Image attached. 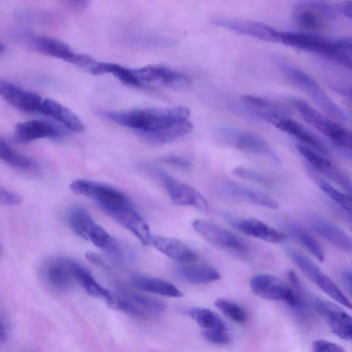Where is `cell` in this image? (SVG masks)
Instances as JSON below:
<instances>
[{
	"instance_id": "obj_15",
	"label": "cell",
	"mask_w": 352,
	"mask_h": 352,
	"mask_svg": "<svg viewBox=\"0 0 352 352\" xmlns=\"http://www.w3.org/2000/svg\"><path fill=\"white\" fill-rule=\"evenodd\" d=\"M223 141L243 152L265 157L280 162V157L270 145L260 137L243 131L222 129L219 132Z\"/></svg>"
},
{
	"instance_id": "obj_32",
	"label": "cell",
	"mask_w": 352,
	"mask_h": 352,
	"mask_svg": "<svg viewBox=\"0 0 352 352\" xmlns=\"http://www.w3.org/2000/svg\"><path fill=\"white\" fill-rule=\"evenodd\" d=\"M88 67L90 72L95 75L110 74L126 85L138 87L142 85L134 76L132 69L118 64L94 61Z\"/></svg>"
},
{
	"instance_id": "obj_17",
	"label": "cell",
	"mask_w": 352,
	"mask_h": 352,
	"mask_svg": "<svg viewBox=\"0 0 352 352\" xmlns=\"http://www.w3.org/2000/svg\"><path fill=\"white\" fill-rule=\"evenodd\" d=\"M140 82L155 83L173 89L187 87L190 82L185 74L164 65H148L132 69Z\"/></svg>"
},
{
	"instance_id": "obj_12",
	"label": "cell",
	"mask_w": 352,
	"mask_h": 352,
	"mask_svg": "<svg viewBox=\"0 0 352 352\" xmlns=\"http://www.w3.org/2000/svg\"><path fill=\"white\" fill-rule=\"evenodd\" d=\"M260 116L279 130L300 140L301 144L324 155H327L326 147L318 138L278 109L268 110L261 113Z\"/></svg>"
},
{
	"instance_id": "obj_11",
	"label": "cell",
	"mask_w": 352,
	"mask_h": 352,
	"mask_svg": "<svg viewBox=\"0 0 352 352\" xmlns=\"http://www.w3.org/2000/svg\"><path fill=\"white\" fill-rule=\"evenodd\" d=\"M76 261L66 257L56 256L47 260L41 268L44 283L51 289L64 292L69 290L75 281Z\"/></svg>"
},
{
	"instance_id": "obj_27",
	"label": "cell",
	"mask_w": 352,
	"mask_h": 352,
	"mask_svg": "<svg viewBox=\"0 0 352 352\" xmlns=\"http://www.w3.org/2000/svg\"><path fill=\"white\" fill-rule=\"evenodd\" d=\"M75 274L77 281L89 295L102 300L111 308L117 309L119 296L99 284L91 274L77 262L75 265Z\"/></svg>"
},
{
	"instance_id": "obj_8",
	"label": "cell",
	"mask_w": 352,
	"mask_h": 352,
	"mask_svg": "<svg viewBox=\"0 0 352 352\" xmlns=\"http://www.w3.org/2000/svg\"><path fill=\"white\" fill-rule=\"evenodd\" d=\"M336 8L322 0H305L294 9L293 17L296 25L310 32L327 28L337 18Z\"/></svg>"
},
{
	"instance_id": "obj_21",
	"label": "cell",
	"mask_w": 352,
	"mask_h": 352,
	"mask_svg": "<svg viewBox=\"0 0 352 352\" xmlns=\"http://www.w3.org/2000/svg\"><path fill=\"white\" fill-rule=\"evenodd\" d=\"M0 96L12 107L25 112H38L43 98L0 78Z\"/></svg>"
},
{
	"instance_id": "obj_5",
	"label": "cell",
	"mask_w": 352,
	"mask_h": 352,
	"mask_svg": "<svg viewBox=\"0 0 352 352\" xmlns=\"http://www.w3.org/2000/svg\"><path fill=\"white\" fill-rule=\"evenodd\" d=\"M70 188L74 193L94 200L110 217L133 206L124 193L107 184L77 179L71 183Z\"/></svg>"
},
{
	"instance_id": "obj_35",
	"label": "cell",
	"mask_w": 352,
	"mask_h": 352,
	"mask_svg": "<svg viewBox=\"0 0 352 352\" xmlns=\"http://www.w3.org/2000/svg\"><path fill=\"white\" fill-rule=\"evenodd\" d=\"M0 160L16 168L27 170L34 166L30 157L13 149L4 138L0 135Z\"/></svg>"
},
{
	"instance_id": "obj_26",
	"label": "cell",
	"mask_w": 352,
	"mask_h": 352,
	"mask_svg": "<svg viewBox=\"0 0 352 352\" xmlns=\"http://www.w3.org/2000/svg\"><path fill=\"white\" fill-rule=\"evenodd\" d=\"M111 217L130 231L144 245L150 244L152 234L149 226L133 206L113 214Z\"/></svg>"
},
{
	"instance_id": "obj_20",
	"label": "cell",
	"mask_w": 352,
	"mask_h": 352,
	"mask_svg": "<svg viewBox=\"0 0 352 352\" xmlns=\"http://www.w3.org/2000/svg\"><path fill=\"white\" fill-rule=\"evenodd\" d=\"M315 307L334 334L343 340H351L352 320L349 314L337 305L322 298L315 300Z\"/></svg>"
},
{
	"instance_id": "obj_30",
	"label": "cell",
	"mask_w": 352,
	"mask_h": 352,
	"mask_svg": "<svg viewBox=\"0 0 352 352\" xmlns=\"http://www.w3.org/2000/svg\"><path fill=\"white\" fill-rule=\"evenodd\" d=\"M195 263L183 264L178 268L177 273L182 279L193 284L203 285L221 278V274L213 267Z\"/></svg>"
},
{
	"instance_id": "obj_19",
	"label": "cell",
	"mask_w": 352,
	"mask_h": 352,
	"mask_svg": "<svg viewBox=\"0 0 352 352\" xmlns=\"http://www.w3.org/2000/svg\"><path fill=\"white\" fill-rule=\"evenodd\" d=\"M296 148L314 170L322 174L346 191L351 192V183L350 178L324 155L301 143L296 144Z\"/></svg>"
},
{
	"instance_id": "obj_25",
	"label": "cell",
	"mask_w": 352,
	"mask_h": 352,
	"mask_svg": "<svg viewBox=\"0 0 352 352\" xmlns=\"http://www.w3.org/2000/svg\"><path fill=\"white\" fill-rule=\"evenodd\" d=\"M37 113L54 118L70 131L80 133L85 130V126L78 116L51 98H43Z\"/></svg>"
},
{
	"instance_id": "obj_40",
	"label": "cell",
	"mask_w": 352,
	"mask_h": 352,
	"mask_svg": "<svg viewBox=\"0 0 352 352\" xmlns=\"http://www.w3.org/2000/svg\"><path fill=\"white\" fill-rule=\"evenodd\" d=\"M232 173L236 177L262 185L270 186L272 183L267 176L250 168L237 166L232 170Z\"/></svg>"
},
{
	"instance_id": "obj_14",
	"label": "cell",
	"mask_w": 352,
	"mask_h": 352,
	"mask_svg": "<svg viewBox=\"0 0 352 352\" xmlns=\"http://www.w3.org/2000/svg\"><path fill=\"white\" fill-rule=\"evenodd\" d=\"M192 227L204 239L217 247L239 253L245 252L248 250L243 239L216 223L196 219L192 222Z\"/></svg>"
},
{
	"instance_id": "obj_2",
	"label": "cell",
	"mask_w": 352,
	"mask_h": 352,
	"mask_svg": "<svg viewBox=\"0 0 352 352\" xmlns=\"http://www.w3.org/2000/svg\"><path fill=\"white\" fill-rule=\"evenodd\" d=\"M278 43L317 54L344 67L351 68L352 42L350 37L331 40L312 33L280 31Z\"/></svg>"
},
{
	"instance_id": "obj_41",
	"label": "cell",
	"mask_w": 352,
	"mask_h": 352,
	"mask_svg": "<svg viewBox=\"0 0 352 352\" xmlns=\"http://www.w3.org/2000/svg\"><path fill=\"white\" fill-rule=\"evenodd\" d=\"M201 333L206 340L212 344L227 345L232 341V338L228 333V330H203Z\"/></svg>"
},
{
	"instance_id": "obj_13",
	"label": "cell",
	"mask_w": 352,
	"mask_h": 352,
	"mask_svg": "<svg viewBox=\"0 0 352 352\" xmlns=\"http://www.w3.org/2000/svg\"><path fill=\"white\" fill-rule=\"evenodd\" d=\"M28 40L38 52L76 65L88 67L94 61L89 55L76 53L68 45L53 37L30 35Z\"/></svg>"
},
{
	"instance_id": "obj_46",
	"label": "cell",
	"mask_w": 352,
	"mask_h": 352,
	"mask_svg": "<svg viewBox=\"0 0 352 352\" xmlns=\"http://www.w3.org/2000/svg\"><path fill=\"white\" fill-rule=\"evenodd\" d=\"M351 270L350 269L344 270L341 274L343 283L349 294L351 293Z\"/></svg>"
},
{
	"instance_id": "obj_50",
	"label": "cell",
	"mask_w": 352,
	"mask_h": 352,
	"mask_svg": "<svg viewBox=\"0 0 352 352\" xmlns=\"http://www.w3.org/2000/svg\"><path fill=\"white\" fill-rule=\"evenodd\" d=\"M4 51H5V46L1 42H0V54H1Z\"/></svg>"
},
{
	"instance_id": "obj_37",
	"label": "cell",
	"mask_w": 352,
	"mask_h": 352,
	"mask_svg": "<svg viewBox=\"0 0 352 352\" xmlns=\"http://www.w3.org/2000/svg\"><path fill=\"white\" fill-rule=\"evenodd\" d=\"M214 305L226 316L236 323L243 324L248 320V315L245 309L232 301L219 298L214 302Z\"/></svg>"
},
{
	"instance_id": "obj_42",
	"label": "cell",
	"mask_w": 352,
	"mask_h": 352,
	"mask_svg": "<svg viewBox=\"0 0 352 352\" xmlns=\"http://www.w3.org/2000/svg\"><path fill=\"white\" fill-rule=\"evenodd\" d=\"M312 350L316 352H344V349L340 345L324 340H317L313 342Z\"/></svg>"
},
{
	"instance_id": "obj_31",
	"label": "cell",
	"mask_w": 352,
	"mask_h": 352,
	"mask_svg": "<svg viewBox=\"0 0 352 352\" xmlns=\"http://www.w3.org/2000/svg\"><path fill=\"white\" fill-rule=\"evenodd\" d=\"M133 282L139 289L155 294L174 298L183 296L175 285L159 278L139 275L134 276Z\"/></svg>"
},
{
	"instance_id": "obj_34",
	"label": "cell",
	"mask_w": 352,
	"mask_h": 352,
	"mask_svg": "<svg viewBox=\"0 0 352 352\" xmlns=\"http://www.w3.org/2000/svg\"><path fill=\"white\" fill-rule=\"evenodd\" d=\"M287 228L299 243L316 258L322 262L324 260V252L322 247L307 230L292 223L287 224Z\"/></svg>"
},
{
	"instance_id": "obj_28",
	"label": "cell",
	"mask_w": 352,
	"mask_h": 352,
	"mask_svg": "<svg viewBox=\"0 0 352 352\" xmlns=\"http://www.w3.org/2000/svg\"><path fill=\"white\" fill-rule=\"evenodd\" d=\"M192 129V122L187 119L157 130L138 133L150 144L163 145L190 133Z\"/></svg>"
},
{
	"instance_id": "obj_29",
	"label": "cell",
	"mask_w": 352,
	"mask_h": 352,
	"mask_svg": "<svg viewBox=\"0 0 352 352\" xmlns=\"http://www.w3.org/2000/svg\"><path fill=\"white\" fill-rule=\"evenodd\" d=\"M311 226L322 238L333 246L345 252H351L352 241L350 236L337 226L320 219H314Z\"/></svg>"
},
{
	"instance_id": "obj_38",
	"label": "cell",
	"mask_w": 352,
	"mask_h": 352,
	"mask_svg": "<svg viewBox=\"0 0 352 352\" xmlns=\"http://www.w3.org/2000/svg\"><path fill=\"white\" fill-rule=\"evenodd\" d=\"M316 183L320 188L341 208L346 211L351 210V199L349 196L320 177L316 178Z\"/></svg>"
},
{
	"instance_id": "obj_36",
	"label": "cell",
	"mask_w": 352,
	"mask_h": 352,
	"mask_svg": "<svg viewBox=\"0 0 352 352\" xmlns=\"http://www.w3.org/2000/svg\"><path fill=\"white\" fill-rule=\"evenodd\" d=\"M124 297L143 312L147 317L150 314H158L165 311L166 305L158 299L133 292L124 291Z\"/></svg>"
},
{
	"instance_id": "obj_1",
	"label": "cell",
	"mask_w": 352,
	"mask_h": 352,
	"mask_svg": "<svg viewBox=\"0 0 352 352\" xmlns=\"http://www.w3.org/2000/svg\"><path fill=\"white\" fill-rule=\"evenodd\" d=\"M108 120L125 127L147 132L187 120L190 110L184 107L147 108L126 111H103Z\"/></svg>"
},
{
	"instance_id": "obj_9",
	"label": "cell",
	"mask_w": 352,
	"mask_h": 352,
	"mask_svg": "<svg viewBox=\"0 0 352 352\" xmlns=\"http://www.w3.org/2000/svg\"><path fill=\"white\" fill-rule=\"evenodd\" d=\"M251 290L263 298L283 301L296 311L303 313L306 307L300 302L289 284L271 274H260L250 280Z\"/></svg>"
},
{
	"instance_id": "obj_4",
	"label": "cell",
	"mask_w": 352,
	"mask_h": 352,
	"mask_svg": "<svg viewBox=\"0 0 352 352\" xmlns=\"http://www.w3.org/2000/svg\"><path fill=\"white\" fill-rule=\"evenodd\" d=\"M140 168L166 188L171 200L175 204L193 206L203 212L208 210L206 199L192 186L173 178L164 170L152 164L142 163Z\"/></svg>"
},
{
	"instance_id": "obj_6",
	"label": "cell",
	"mask_w": 352,
	"mask_h": 352,
	"mask_svg": "<svg viewBox=\"0 0 352 352\" xmlns=\"http://www.w3.org/2000/svg\"><path fill=\"white\" fill-rule=\"evenodd\" d=\"M294 108L303 119L340 148L351 149V132L327 115H324L305 100L294 99Z\"/></svg>"
},
{
	"instance_id": "obj_45",
	"label": "cell",
	"mask_w": 352,
	"mask_h": 352,
	"mask_svg": "<svg viewBox=\"0 0 352 352\" xmlns=\"http://www.w3.org/2000/svg\"><path fill=\"white\" fill-rule=\"evenodd\" d=\"M338 12L342 14L343 16L351 19V1H344L340 2L336 6Z\"/></svg>"
},
{
	"instance_id": "obj_33",
	"label": "cell",
	"mask_w": 352,
	"mask_h": 352,
	"mask_svg": "<svg viewBox=\"0 0 352 352\" xmlns=\"http://www.w3.org/2000/svg\"><path fill=\"white\" fill-rule=\"evenodd\" d=\"M185 314L190 317L203 330H228L226 323L214 311L202 307H192L185 310Z\"/></svg>"
},
{
	"instance_id": "obj_39",
	"label": "cell",
	"mask_w": 352,
	"mask_h": 352,
	"mask_svg": "<svg viewBox=\"0 0 352 352\" xmlns=\"http://www.w3.org/2000/svg\"><path fill=\"white\" fill-rule=\"evenodd\" d=\"M240 99L245 105L254 109L259 115L268 110L278 109L272 102L256 96L243 95L241 96Z\"/></svg>"
},
{
	"instance_id": "obj_22",
	"label": "cell",
	"mask_w": 352,
	"mask_h": 352,
	"mask_svg": "<svg viewBox=\"0 0 352 352\" xmlns=\"http://www.w3.org/2000/svg\"><path fill=\"white\" fill-rule=\"evenodd\" d=\"M226 219L235 229L246 235L274 243H281L286 239L285 234L259 219L230 216H226Z\"/></svg>"
},
{
	"instance_id": "obj_49",
	"label": "cell",
	"mask_w": 352,
	"mask_h": 352,
	"mask_svg": "<svg viewBox=\"0 0 352 352\" xmlns=\"http://www.w3.org/2000/svg\"><path fill=\"white\" fill-rule=\"evenodd\" d=\"M89 0H68V1L78 9H84L88 4Z\"/></svg>"
},
{
	"instance_id": "obj_43",
	"label": "cell",
	"mask_w": 352,
	"mask_h": 352,
	"mask_svg": "<svg viewBox=\"0 0 352 352\" xmlns=\"http://www.w3.org/2000/svg\"><path fill=\"white\" fill-rule=\"evenodd\" d=\"M21 201L19 194L0 186V205L16 206Z\"/></svg>"
},
{
	"instance_id": "obj_10",
	"label": "cell",
	"mask_w": 352,
	"mask_h": 352,
	"mask_svg": "<svg viewBox=\"0 0 352 352\" xmlns=\"http://www.w3.org/2000/svg\"><path fill=\"white\" fill-rule=\"evenodd\" d=\"M286 251L293 262L311 281L338 302L349 309L351 308L348 298L311 259L292 247H288Z\"/></svg>"
},
{
	"instance_id": "obj_3",
	"label": "cell",
	"mask_w": 352,
	"mask_h": 352,
	"mask_svg": "<svg viewBox=\"0 0 352 352\" xmlns=\"http://www.w3.org/2000/svg\"><path fill=\"white\" fill-rule=\"evenodd\" d=\"M278 67L285 78L309 96L327 116L338 122L346 120L344 111L309 74L285 62L279 61Z\"/></svg>"
},
{
	"instance_id": "obj_47",
	"label": "cell",
	"mask_w": 352,
	"mask_h": 352,
	"mask_svg": "<svg viewBox=\"0 0 352 352\" xmlns=\"http://www.w3.org/2000/svg\"><path fill=\"white\" fill-rule=\"evenodd\" d=\"M85 256L87 258V259L96 264V265H104V262L102 261V259L96 254H95L94 252H87L85 254Z\"/></svg>"
},
{
	"instance_id": "obj_44",
	"label": "cell",
	"mask_w": 352,
	"mask_h": 352,
	"mask_svg": "<svg viewBox=\"0 0 352 352\" xmlns=\"http://www.w3.org/2000/svg\"><path fill=\"white\" fill-rule=\"evenodd\" d=\"M161 160L164 163L181 169H188L191 166V164L188 160L176 155L164 156Z\"/></svg>"
},
{
	"instance_id": "obj_16",
	"label": "cell",
	"mask_w": 352,
	"mask_h": 352,
	"mask_svg": "<svg viewBox=\"0 0 352 352\" xmlns=\"http://www.w3.org/2000/svg\"><path fill=\"white\" fill-rule=\"evenodd\" d=\"M69 133L70 131L62 124L42 120L21 122L14 128L15 140L22 144L41 138H60Z\"/></svg>"
},
{
	"instance_id": "obj_24",
	"label": "cell",
	"mask_w": 352,
	"mask_h": 352,
	"mask_svg": "<svg viewBox=\"0 0 352 352\" xmlns=\"http://www.w3.org/2000/svg\"><path fill=\"white\" fill-rule=\"evenodd\" d=\"M223 196L236 199L250 204L261 206L271 209H276L278 207V203L270 195L256 190L241 186L240 184L226 182L220 188Z\"/></svg>"
},
{
	"instance_id": "obj_18",
	"label": "cell",
	"mask_w": 352,
	"mask_h": 352,
	"mask_svg": "<svg viewBox=\"0 0 352 352\" xmlns=\"http://www.w3.org/2000/svg\"><path fill=\"white\" fill-rule=\"evenodd\" d=\"M214 24L239 34L266 42L278 43L280 31L261 22L220 18L215 19Z\"/></svg>"
},
{
	"instance_id": "obj_23",
	"label": "cell",
	"mask_w": 352,
	"mask_h": 352,
	"mask_svg": "<svg viewBox=\"0 0 352 352\" xmlns=\"http://www.w3.org/2000/svg\"><path fill=\"white\" fill-rule=\"evenodd\" d=\"M150 244L162 254L182 264L195 263L198 259L194 250L176 239L152 234Z\"/></svg>"
},
{
	"instance_id": "obj_48",
	"label": "cell",
	"mask_w": 352,
	"mask_h": 352,
	"mask_svg": "<svg viewBox=\"0 0 352 352\" xmlns=\"http://www.w3.org/2000/svg\"><path fill=\"white\" fill-rule=\"evenodd\" d=\"M8 338V330L3 320L0 318V342H4Z\"/></svg>"
},
{
	"instance_id": "obj_7",
	"label": "cell",
	"mask_w": 352,
	"mask_h": 352,
	"mask_svg": "<svg viewBox=\"0 0 352 352\" xmlns=\"http://www.w3.org/2000/svg\"><path fill=\"white\" fill-rule=\"evenodd\" d=\"M72 229L80 237L107 252L118 250V243L102 227L97 224L89 213L82 207H74L67 214Z\"/></svg>"
}]
</instances>
